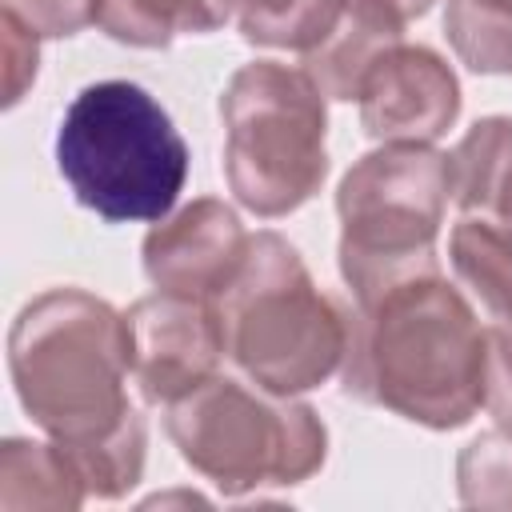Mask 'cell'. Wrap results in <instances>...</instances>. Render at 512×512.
I'll list each match as a JSON object with an SVG mask.
<instances>
[{
  "label": "cell",
  "instance_id": "6da1fadb",
  "mask_svg": "<svg viewBox=\"0 0 512 512\" xmlns=\"http://www.w3.org/2000/svg\"><path fill=\"white\" fill-rule=\"evenodd\" d=\"M488 332L444 272L412 276L348 320L344 392L432 432L468 424L484 408Z\"/></svg>",
  "mask_w": 512,
  "mask_h": 512
},
{
  "label": "cell",
  "instance_id": "7a4b0ae2",
  "mask_svg": "<svg viewBox=\"0 0 512 512\" xmlns=\"http://www.w3.org/2000/svg\"><path fill=\"white\" fill-rule=\"evenodd\" d=\"M8 372L20 408L60 444H84L124 424L128 332L124 312L84 288H48L8 332Z\"/></svg>",
  "mask_w": 512,
  "mask_h": 512
},
{
  "label": "cell",
  "instance_id": "3957f363",
  "mask_svg": "<svg viewBox=\"0 0 512 512\" xmlns=\"http://www.w3.org/2000/svg\"><path fill=\"white\" fill-rule=\"evenodd\" d=\"M208 308L220 324L224 356L264 392L296 396L320 388L344 364L352 312L316 288L280 232L248 236L236 272Z\"/></svg>",
  "mask_w": 512,
  "mask_h": 512
},
{
  "label": "cell",
  "instance_id": "277c9868",
  "mask_svg": "<svg viewBox=\"0 0 512 512\" xmlns=\"http://www.w3.org/2000/svg\"><path fill=\"white\" fill-rule=\"evenodd\" d=\"M56 168L76 204L108 224L164 220L188 180V144L148 88L96 80L60 116Z\"/></svg>",
  "mask_w": 512,
  "mask_h": 512
},
{
  "label": "cell",
  "instance_id": "5b68a950",
  "mask_svg": "<svg viewBox=\"0 0 512 512\" xmlns=\"http://www.w3.org/2000/svg\"><path fill=\"white\" fill-rule=\"evenodd\" d=\"M452 200V160L432 144H380L360 156L340 188V276L356 304L440 272L436 236Z\"/></svg>",
  "mask_w": 512,
  "mask_h": 512
},
{
  "label": "cell",
  "instance_id": "8992f818",
  "mask_svg": "<svg viewBox=\"0 0 512 512\" xmlns=\"http://www.w3.org/2000/svg\"><path fill=\"white\" fill-rule=\"evenodd\" d=\"M164 424L180 460L224 496L304 484L328 456V428L316 408L224 372L168 404Z\"/></svg>",
  "mask_w": 512,
  "mask_h": 512
},
{
  "label": "cell",
  "instance_id": "52a82bcc",
  "mask_svg": "<svg viewBox=\"0 0 512 512\" xmlns=\"http://www.w3.org/2000/svg\"><path fill=\"white\" fill-rule=\"evenodd\" d=\"M220 120L224 180L248 212L276 220L320 192L328 176V112L304 68L280 60L244 64L220 96Z\"/></svg>",
  "mask_w": 512,
  "mask_h": 512
},
{
  "label": "cell",
  "instance_id": "ba28073f",
  "mask_svg": "<svg viewBox=\"0 0 512 512\" xmlns=\"http://www.w3.org/2000/svg\"><path fill=\"white\" fill-rule=\"evenodd\" d=\"M128 332V372L148 404H176L192 388H200L220 356V324L208 300H188L172 292H156L136 300L124 312Z\"/></svg>",
  "mask_w": 512,
  "mask_h": 512
},
{
  "label": "cell",
  "instance_id": "9c48e42d",
  "mask_svg": "<svg viewBox=\"0 0 512 512\" xmlns=\"http://www.w3.org/2000/svg\"><path fill=\"white\" fill-rule=\"evenodd\" d=\"M360 124L380 144H436L460 116V80L424 44L388 48L360 84Z\"/></svg>",
  "mask_w": 512,
  "mask_h": 512
},
{
  "label": "cell",
  "instance_id": "30bf717a",
  "mask_svg": "<svg viewBox=\"0 0 512 512\" xmlns=\"http://www.w3.org/2000/svg\"><path fill=\"white\" fill-rule=\"evenodd\" d=\"M248 248L240 216L212 196L184 204L176 216H164L144 236V276L156 292L212 300L236 272Z\"/></svg>",
  "mask_w": 512,
  "mask_h": 512
},
{
  "label": "cell",
  "instance_id": "8fae6325",
  "mask_svg": "<svg viewBox=\"0 0 512 512\" xmlns=\"http://www.w3.org/2000/svg\"><path fill=\"white\" fill-rule=\"evenodd\" d=\"M404 40V24L388 20L384 12L344 0V12L336 28L300 56V68L312 76V84L324 92V100H356L368 68Z\"/></svg>",
  "mask_w": 512,
  "mask_h": 512
},
{
  "label": "cell",
  "instance_id": "7c38bea8",
  "mask_svg": "<svg viewBox=\"0 0 512 512\" xmlns=\"http://www.w3.org/2000/svg\"><path fill=\"white\" fill-rule=\"evenodd\" d=\"M452 160V200L460 216L512 220V120L484 116L476 120L460 144L448 152Z\"/></svg>",
  "mask_w": 512,
  "mask_h": 512
},
{
  "label": "cell",
  "instance_id": "4fadbf2b",
  "mask_svg": "<svg viewBox=\"0 0 512 512\" xmlns=\"http://www.w3.org/2000/svg\"><path fill=\"white\" fill-rule=\"evenodd\" d=\"M448 264L476 308L512 324V228L488 216H460L448 236Z\"/></svg>",
  "mask_w": 512,
  "mask_h": 512
},
{
  "label": "cell",
  "instance_id": "5bb4252c",
  "mask_svg": "<svg viewBox=\"0 0 512 512\" xmlns=\"http://www.w3.org/2000/svg\"><path fill=\"white\" fill-rule=\"evenodd\" d=\"M88 500L68 452L48 440H4L0 448V508L4 512H36V508H52V512H68L80 508Z\"/></svg>",
  "mask_w": 512,
  "mask_h": 512
},
{
  "label": "cell",
  "instance_id": "9a60e30c",
  "mask_svg": "<svg viewBox=\"0 0 512 512\" xmlns=\"http://www.w3.org/2000/svg\"><path fill=\"white\" fill-rule=\"evenodd\" d=\"M236 0H100L96 28L128 48H168L176 36H204L232 20Z\"/></svg>",
  "mask_w": 512,
  "mask_h": 512
},
{
  "label": "cell",
  "instance_id": "2e32d148",
  "mask_svg": "<svg viewBox=\"0 0 512 512\" xmlns=\"http://www.w3.org/2000/svg\"><path fill=\"white\" fill-rule=\"evenodd\" d=\"M60 448L68 452V460H72V468H76V476H80L88 496L120 500L140 484L144 452H148V428H144V416L132 408L120 428H112V432H104L96 440L60 444Z\"/></svg>",
  "mask_w": 512,
  "mask_h": 512
},
{
  "label": "cell",
  "instance_id": "e0dca14e",
  "mask_svg": "<svg viewBox=\"0 0 512 512\" xmlns=\"http://www.w3.org/2000/svg\"><path fill=\"white\" fill-rule=\"evenodd\" d=\"M344 0H236V28L256 48L312 52L340 20Z\"/></svg>",
  "mask_w": 512,
  "mask_h": 512
},
{
  "label": "cell",
  "instance_id": "ac0fdd59",
  "mask_svg": "<svg viewBox=\"0 0 512 512\" xmlns=\"http://www.w3.org/2000/svg\"><path fill=\"white\" fill-rule=\"evenodd\" d=\"M444 32L472 72H512V0H444Z\"/></svg>",
  "mask_w": 512,
  "mask_h": 512
},
{
  "label": "cell",
  "instance_id": "d6986e66",
  "mask_svg": "<svg viewBox=\"0 0 512 512\" xmlns=\"http://www.w3.org/2000/svg\"><path fill=\"white\" fill-rule=\"evenodd\" d=\"M456 484L468 508H512V432L476 436L456 460Z\"/></svg>",
  "mask_w": 512,
  "mask_h": 512
},
{
  "label": "cell",
  "instance_id": "ffe728a7",
  "mask_svg": "<svg viewBox=\"0 0 512 512\" xmlns=\"http://www.w3.org/2000/svg\"><path fill=\"white\" fill-rule=\"evenodd\" d=\"M4 12L40 40H60L96 24L100 0H4Z\"/></svg>",
  "mask_w": 512,
  "mask_h": 512
},
{
  "label": "cell",
  "instance_id": "44dd1931",
  "mask_svg": "<svg viewBox=\"0 0 512 512\" xmlns=\"http://www.w3.org/2000/svg\"><path fill=\"white\" fill-rule=\"evenodd\" d=\"M0 52H4V104H20L40 72V36L28 32L8 12L0 16Z\"/></svg>",
  "mask_w": 512,
  "mask_h": 512
},
{
  "label": "cell",
  "instance_id": "7402d4cb",
  "mask_svg": "<svg viewBox=\"0 0 512 512\" xmlns=\"http://www.w3.org/2000/svg\"><path fill=\"white\" fill-rule=\"evenodd\" d=\"M484 412L496 428L512 432V324L488 328V356H484Z\"/></svg>",
  "mask_w": 512,
  "mask_h": 512
},
{
  "label": "cell",
  "instance_id": "603a6c76",
  "mask_svg": "<svg viewBox=\"0 0 512 512\" xmlns=\"http://www.w3.org/2000/svg\"><path fill=\"white\" fill-rule=\"evenodd\" d=\"M356 4H368V8H376V12H384L388 20H396V24H412V20H420L428 8H432V0H356Z\"/></svg>",
  "mask_w": 512,
  "mask_h": 512
},
{
  "label": "cell",
  "instance_id": "cb8c5ba5",
  "mask_svg": "<svg viewBox=\"0 0 512 512\" xmlns=\"http://www.w3.org/2000/svg\"><path fill=\"white\" fill-rule=\"evenodd\" d=\"M508 228H512V220H508Z\"/></svg>",
  "mask_w": 512,
  "mask_h": 512
}]
</instances>
